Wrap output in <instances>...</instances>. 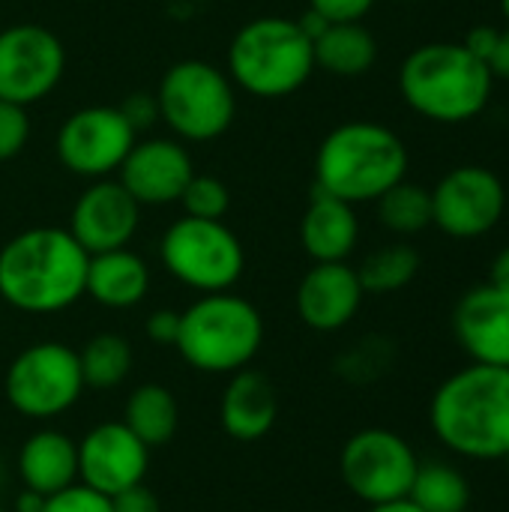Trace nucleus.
Returning <instances> with one entry per match:
<instances>
[{"mask_svg":"<svg viewBox=\"0 0 509 512\" xmlns=\"http://www.w3.org/2000/svg\"><path fill=\"white\" fill-rule=\"evenodd\" d=\"M87 264L69 228H27L0 249V300L27 315H57L84 297Z\"/></svg>","mask_w":509,"mask_h":512,"instance_id":"obj_1","label":"nucleus"},{"mask_svg":"<svg viewBox=\"0 0 509 512\" xmlns=\"http://www.w3.org/2000/svg\"><path fill=\"white\" fill-rule=\"evenodd\" d=\"M429 423L438 441L477 462L509 453V369L471 363L453 372L432 396Z\"/></svg>","mask_w":509,"mask_h":512,"instance_id":"obj_2","label":"nucleus"},{"mask_svg":"<svg viewBox=\"0 0 509 512\" xmlns=\"http://www.w3.org/2000/svg\"><path fill=\"white\" fill-rule=\"evenodd\" d=\"M408 147L384 123L348 120L324 135L315 153V189L348 204L378 201L408 177Z\"/></svg>","mask_w":509,"mask_h":512,"instance_id":"obj_3","label":"nucleus"},{"mask_svg":"<svg viewBox=\"0 0 509 512\" xmlns=\"http://www.w3.org/2000/svg\"><path fill=\"white\" fill-rule=\"evenodd\" d=\"M495 78L489 66L462 42L417 45L399 69V93L405 105L444 126L480 117L492 99Z\"/></svg>","mask_w":509,"mask_h":512,"instance_id":"obj_4","label":"nucleus"},{"mask_svg":"<svg viewBox=\"0 0 509 512\" xmlns=\"http://www.w3.org/2000/svg\"><path fill=\"white\" fill-rule=\"evenodd\" d=\"M225 72L237 90L255 99H285L312 78L315 48L300 21L261 15L234 33Z\"/></svg>","mask_w":509,"mask_h":512,"instance_id":"obj_5","label":"nucleus"},{"mask_svg":"<svg viewBox=\"0 0 509 512\" xmlns=\"http://www.w3.org/2000/svg\"><path fill=\"white\" fill-rule=\"evenodd\" d=\"M264 345V318L240 294H201L180 312V357L204 375H234L246 369Z\"/></svg>","mask_w":509,"mask_h":512,"instance_id":"obj_6","label":"nucleus"},{"mask_svg":"<svg viewBox=\"0 0 509 512\" xmlns=\"http://www.w3.org/2000/svg\"><path fill=\"white\" fill-rule=\"evenodd\" d=\"M159 120L177 141L204 144L222 138L237 117V87L207 60H180L156 87Z\"/></svg>","mask_w":509,"mask_h":512,"instance_id":"obj_7","label":"nucleus"},{"mask_svg":"<svg viewBox=\"0 0 509 512\" xmlns=\"http://www.w3.org/2000/svg\"><path fill=\"white\" fill-rule=\"evenodd\" d=\"M162 267L198 294L231 291L246 270V249L222 219L180 216L159 240Z\"/></svg>","mask_w":509,"mask_h":512,"instance_id":"obj_8","label":"nucleus"},{"mask_svg":"<svg viewBox=\"0 0 509 512\" xmlns=\"http://www.w3.org/2000/svg\"><path fill=\"white\" fill-rule=\"evenodd\" d=\"M6 402L30 420L66 414L84 393L78 351L63 342H36L24 348L3 378Z\"/></svg>","mask_w":509,"mask_h":512,"instance_id":"obj_9","label":"nucleus"},{"mask_svg":"<svg viewBox=\"0 0 509 512\" xmlns=\"http://www.w3.org/2000/svg\"><path fill=\"white\" fill-rule=\"evenodd\" d=\"M420 459L411 444L390 429H363L342 447L339 474L354 498L369 507L411 495Z\"/></svg>","mask_w":509,"mask_h":512,"instance_id":"obj_10","label":"nucleus"},{"mask_svg":"<svg viewBox=\"0 0 509 512\" xmlns=\"http://www.w3.org/2000/svg\"><path fill=\"white\" fill-rule=\"evenodd\" d=\"M507 210V186L486 165H456L432 189V225L453 240L495 231Z\"/></svg>","mask_w":509,"mask_h":512,"instance_id":"obj_11","label":"nucleus"},{"mask_svg":"<svg viewBox=\"0 0 509 512\" xmlns=\"http://www.w3.org/2000/svg\"><path fill=\"white\" fill-rule=\"evenodd\" d=\"M138 132L117 105H87L69 114L57 129L60 165L84 180H102L120 171Z\"/></svg>","mask_w":509,"mask_h":512,"instance_id":"obj_12","label":"nucleus"},{"mask_svg":"<svg viewBox=\"0 0 509 512\" xmlns=\"http://www.w3.org/2000/svg\"><path fill=\"white\" fill-rule=\"evenodd\" d=\"M66 69L63 42L42 24H12L0 30V99L36 105L60 84Z\"/></svg>","mask_w":509,"mask_h":512,"instance_id":"obj_13","label":"nucleus"},{"mask_svg":"<svg viewBox=\"0 0 509 512\" xmlns=\"http://www.w3.org/2000/svg\"><path fill=\"white\" fill-rule=\"evenodd\" d=\"M138 225L141 204L126 192L120 180L102 177L90 180V186L75 198L66 228L87 255H99L129 246Z\"/></svg>","mask_w":509,"mask_h":512,"instance_id":"obj_14","label":"nucleus"},{"mask_svg":"<svg viewBox=\"0 0 509 512\" xmlns=\"http://www.w3.org/2000/svg\"><path fill=\"white\" fill-rule=\"evenodd\" d=\"M150 450L123 426L99 423L78 441V483L114 498L144 483Z\"/></svg>","mask_w":509,"mask_h":512,"instance_id":"obj_15","label":"nucleus"},{"mask_svg":"<svg viewBox=\"0 0 509 512\" xmlns=\"http://www.w3.org/2000/svg\"><path fill=\"white\" fill-rule=\"evenodd\" d=\"M195 165L183 141L177 138H138L123 159L117 180L144 207H162L180 201Z\"/></svg>","mask_w":509,"mask_h":512,"instance_id":"obj_16","label":"nucleus"},{"mask_svg":"<svg viewBox=\"0 0 509 512\" xmlns=\"http://www.w3.org/2000/svg\"><path fill=\"white\" fill-rule=\"evenodd\" d=\"M363 297L360 276L348 261L315 264L297 285V315L315 333H336L357 318Z\"/></svg>","mask_w":509,"mask_h":512,"instance_id":"obj_17","label":"nucleus"},{"mask_svg":"<svg viewBox=\"0 0 509 512\" xmlns=\"http://www.w3.org/2000/svg\"><path fill=\"white\" fill-rule=\"evenodd\" d=\"M462 351L483 366L509 369V294L495 285L471 288L453 312Z\"/></svg>","mask_w":509,"mask_h":512,"instance_id":"obj_18","label":"nucleus"},{"mask_svg":"<svg viewBox=\"0 0 509 512\" xmlns=\"http://www.w3.org/2000/svg\"><path fill=\"white\" fill-rule=\"evenodd\" d=\"M300 243L315 264L348 261L360 243V219L354 204L312 189L309 207L300 219Z\"/></svg>","mask_w":509,"mask_h":512,"instance_id":"obj_19","label":"nucleus"},{"mask_svg":"<svg viewBox=\"0 0 509 512\" xmlns=\"http://www.w3.org/2000/svg\"><path fill=\"white\" fill-rule=\"evenodd\" d=\"M276 417H279V399L270 378L249 366L234 372L219 405L222 429L234 441L252 444L261 441L276 426Z\"/></svg>","mask_w":509,"mask_h":512,"instance_id":"obj_20","label":"nucleus"},{"mask_svg":"<svg viewBox=\"0 0 509 512\" xmlns=\"http://www.w3.org/2000/svg\"><path fill=\"white\" fill-rule=\"evenodd\" d=\"M18 477L24 489L45 498L78 483V444L57 429L33 432L18 450Z\"/></svg>","mask_w":509,"mask_h":512,"instance_id":"obj_21","label":"nucleus"},{"mask_svg":"<svg viewBox=\"0 0 509 512\" xmlns=\"http://www.w3.org/2000/svg\"><path fill=\"white\" fill-rule=\"evenodd\" d=\"M150 291V267L129 246L90 255L84 294L105 309H135Z\"/></svg>","mask_w":509,"mask_h":512,"instance_id":"obj_22","label":"nucleus"},{"mask_svg":"<svg viewBox=\"0 0 509 512\" xmlns=\"http://www.w3.org/2000/svg\"><path fill=\"white\" fill-rule=\"evenodd\" d=\"M315 69H324L336 78H360L378 60L375 36L360 24H327V30L312 42Z\"/></svg>","mask_w":509,"mask_h":512,"instance_id":"obj_23","label":"nucleus"},{"mask_svg":"<svg viewBox=\"0 0 509 512\" xmlns=\"http://www.w3.org/2000/svg\"><path fill=\"white\" fill-rule=\"evenodd\" d=\"M120 423L147 450H153V447H165L177 435L180 408H177V399H174V393L168 387H162V384H141L126 399Z\"/></svg>","mask_w":509,"mask_h":512,"instance_id":"obj_24","label":"nucleus"},{"mask_svg":"<svg viewBox=\"0 0 509 512\" xmlns=\"http://www.w3.org/2000/svg\"><path fill=\"white\" fill-rule=\"evenodd\" d=\"M81 375L84 387L93 390H114L132 372V345L120 333H96L81 351Z\"/></svg>","mask_w":509,"mask_h":512,"instance_id":"obj_25","label":"nucleus"},{"mask_svg":"<svg viewBox=\"0 0 509 512\" xmlns=\"http://www.w3.org/2000/svg\"><path fill=\"white\" fill-rule=\"evenodd\" d=\"M420 264L423 261L414 246L393 243V246H384V249L366 255V261L357 267V276H360V285L366 294H396L417 279Z\"/></svg>","mask_w":509,"mask_h":512,"instance_id":"obj_26","label":"nucleus"},{"mask_svg":"<svg viewBox=\"0 0 509 512\" xmlns=\"http://www.w3.org/2000/svg\"><path fill=\"white\" fill-rule=\"evenodd\" d=\"M408 501H414L423 512H465L471 504V486L456 468L429 462L417 468Z\"/></svg>","mask_w":509,"mask_h":512,"instance_id":"obj_27","label":"nucleus"},{"mask_svg":"<svg viewBox=\"0 0 509 512\" xmlns=\"http://www.w3.org/2000/svg\"><path fill=\"white\" fill-rule=\"evenodd\" d=\"M378 219L387 231L411 237L432 225V189L411 183L408 177L387 189L378 201Z\"/></svg>","mask_w":509,"mask_h":512,"instance_id":"obj_28","label":"nucleus"},{"mask_svg":"<svg viewBox=\"0 0 509 512\" xmlns=\"http://www.w3.org/2000/svg\"><path fill=\"white\" fill-rule=\"evenodd\" d=\"M183 216H195V219H222L231 207V192L219 177L210 174H192V180L186 183L183 195Z\"/></svg>","mask_w":509,"mask_h":512,"instance_id":"obj_29","label":"nucleus"},{"mask_svg":"<svg viewBox=\"0 0 509 512\" xmlns=\"http://www.w3.org/2000/svg\"><path fill=\"white\" fill-rule=\"evenodd\" d=\"M30 138V117L24 105L0 99V162L15 159Z\"/></svg>","mask_w":509,"mask_h":512,"instance_id":"obj_30","label":"nucleus"},{"mask_svg":"<svg viewBox=\"0 0 509 512\" xmlns=\"http://www.w3.org/2000/svg\"><path fill=\"white\" fill-rule=\"evenodd\" d=\"M42 512H114L111 510V498L75 483L57 495H51L45 501V510Z\"/></svg>","mask_w":509,"mask_h":512,"instance_id":"obj_31","label":"nucleus"},{"mask_svg":"<svg viewBox=\"0 0 509 512\" xmlns=\"http://www.w3.org/2000/svg\"><path fill=\"white\" fill-rule=\"evenodd\" d=\"M378 0H309V9L327 18L330 24H351L363 21Z\"/></svg>","mask_w":509,"mask_h":512,"instance_id":"obj_32","label":"nucleus"},{"mask_svg":"<svg viewBox=\"0 0 509 512\" xmlns=\"http://www.w3.org/2000/svg\"><path fill=\"white\" fill-rule=\"evenodd\" d=\"M117 108L123 111V117L132 123L135 132H141V129H147V126H153V123L159 120L156 93H132V96H126Z\"/></svg>","mask_w":509,"mask_h":512,"instance_id":"obj_33","label":"nucleus"},{"mask_svg":"<svg viewBox=\"0 0 509 512\" xmlns=\"http://www.w3.org/2000/svg\"><path fill=\"white\" fill-rule=\"evenodd\" d=\"M144 330H147V339L153 345H162V348L177 345V336H180V312H174V309H156L147 318V327Z\"/></svg>","mask_w":509,"mask_h":512,"instance_id":"obj_34","label":"nucleus"},{"mask_svg":"<svg viewBox=\"0 0 509 512\" xmlns=\"http://www.w3.org/2000/svg\"><path fill=\"white\" fill-rule=\"evenodd\" d=\"M111 510L114 512H162V504H159V498H156L144 483H138V486L126 489V492L114 495V498H111Z\"/></svg>","mask_w":509,"mask_h":512,"instance_id":"obj_35","label":"nucleus"},{"mask_svg":"<svg viewBox=\"0 0 509 512\" xmlns=\"http://www.w3.org/2000/svg\"><path fill=\"white\" fill-rule=\"evenodd\" d=\"M498 27L495 24H477L465 39H462V45L474 54V57H480L483 63L489 60V54H492V48H495V42H498Z\"/></svg>","mask_w":509,"mask_h":512,"instance_id":"obj_36","label":"nucleus"},{"mask_svg":"<svg viewBox=\"0 0 509 512\" xmlns=\"http://www.w3.org/2000/svg\"><path fill=\"white\" fill-rule=\"evenodd\" d=\"M486 66H489V72H492L495 81H509V27L498 33V42H495Z\"/></svg>","mask_w":509,"mask_h":512,"instance_id":"obj_37","label":"nucleus"},{"mask_svg":"<svg viewBox=\"0 0 509 512\" xmlns=\"http://www.w3.org/2000/svg\"><path fill=\"white\" fill-rule=\"evenodd\" d=\"M489 285H495V288H501V291L509 294V246H504L495 255V261L489 267Z\"/></svg>","mask_w":509,"mask_h":512,"instance_id":"obj_38","label":"nucleus"},{"mask_svg":"<svg viewBox=\"0 0 509 512\" xmlns=\"http://www.w3.org/2000/svg\"><path fill=\"white\" fill-rule=\"evenodd\" d=\"M45 495H39V492H30V489H24L18 498H15V512H42L45 510Z\"/></svg>","mask_w":509,"mask_h":512,"instance_id":"obj_39","label":"nucleus"},{"mask_svg":"<svg viewBox=\"0 0 509 512\" xmlns=\"http://www.w3.org/2000/svg\"><path fill=\"white\" fill-rule=\"evenodd\" d=\"M369 512H423L414 501L402 498V501H390V504H378V507H369Z\"/></svg>","mask_w":509,"mask_h":512,"instance_id":"obj_40","label":"nucleus"},{"mask_svg":"<svg viewBox=\"0 0 509 512\" xmlns=\"http://www.w3.org/2000/svg\"><path fill=\"white\" fill-rule=\"evenodd\" d=\"M501 12H504V18H507L509 24V0H501Z\"/></svg>","mask_w":509,"mask_h":512,"instance_id":"obj_41","label":"nucleus"},{"mask_svg":"<svg viewBox=\"0 0 509 512\" xmlns=\"http://www.w3.org/2000/svg\"><path fill=\"white\" fill-rule=\"evenodd\" d=\"M399 3H420V0H399Z\"/></svg>","mask_w":509,"mask_h":512,"instance_id":"obj_42","label":"nucleus"},{"mask_svg":"<svg viewBox=\"0 0 509 512\" xmlns=\"http://www.w3.org/2000/svg\"><path fill=\"white\" fill-rule=\"evenodd\" d=\"M504 462H507V471H509V453H507V456H504Z\"/></svg>","mask_w":509,"mask_h":512,"instance_id":"obj_43","label":"nucleus"},{"mask_svg":"<svg viewBox=\"0 0 509 512\" xmlns=\"http://www.w3.org/2000/svg\"><path fill=\"white\" fill-rule=\"evenodd\" d=\"M0 309H3V300H0Z\"/></svg>","mask_w":509,"mask_h":512,"instance_id":"obj_44","label":"nucleus"},{"mask_svg":"<svg viewBox=\"0 0 509 512\" xmlns=\"http://www.w3.org/2000/svg\"><path fill=\"white\" fill-rule=\"evenodd\" d=\"M0 512H6V510H0Z\"/></svg>","mask_w":509,"mask_h":512,"instance_id":"obj_45","label":"nucleus"}]
</instances>
